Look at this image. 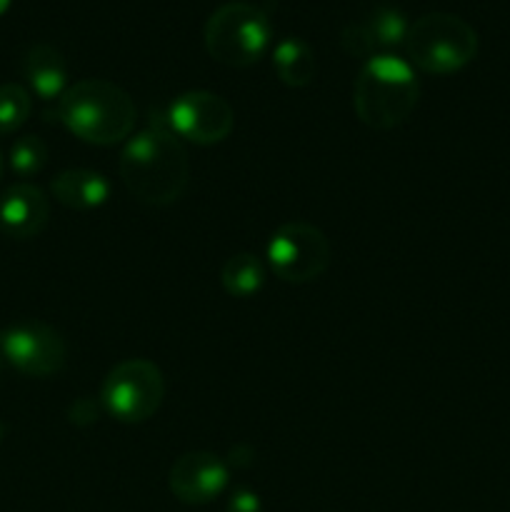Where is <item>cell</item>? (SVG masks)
<instances>
[{
    "label": "cell",
    "instance_id": "obj_2",
    "mask_svg": "<svg viewBox=\"0 0 510 512\" xmlns=\"http://www.w3.org/2000/svg\"><path fill=\"white\" fill-rule=\"evenodd\" d=\"M58 118L75 138L90 145H118L133 133L135 103L120 85L85 78L70 85L58 100Z\"/></svg>",
    "mask_w": 510,
    "mask_h": 512
},
{
    "label": "cell",
    "instance_id": "obj_7",
    "mask_svg": "<svg viewBox=\"0 0 510 512\" xmlns=\"http://www.w3.org/2000/svg\"><path fill=\"white\" fill-rule=\"evenodd\" d=\"M268 265L285 283H313L328 270L330 243L310 223H285L270 235Z\"/></svg>",
    "mask_w": 510,
    "mask_h": 512
},
{
    "label": "cell",
    "instance_id": "obj_5",
    "mask_svg": "<svg viewBox=\"0 0 510 512\" xmlns=\"http://www.w3.org/2000/svg\"><path fill=\"white\" fill-rule=\"evenodd\" d=\"M210 58L228 68H248L268 50L273 28L263 8L245 0H230L210 13L203 30Z\"/></svg>",
    "mask_w": 510,
    "mask_h": 512
},
{
    "label": "cell",
    "instance_id": "obj_12",
    "mask_svg": "<svg viewBox=\"0 0 510 512\" xmlns=\"http://www.w3.org/2000/svg\"><path fill=\"white\" fill-rule=\"evenodd\" d=\"M50 218V203L33 183H15L0 195V230L13 240H28L43 233Z\"/></svg>",
    "mask_w": 510,
    "mask_h": 512
},
{
    "label": "cell",
    "instance_id": "obj_4",
    "mask_svg": "<svg viewBox=\"0 0 510 512\" xmlns=\"http://www.w3.org/2000/svg\"><path fill=\"white\" fill-rule=\"evenodd\" d=\"M408 63L430 75L463 70L478 55V33L468 20L453 13H425L408 25Z\"/></svg>",
    "mask_w": 510,
    "mask_h": 512
},
{
    "label": "cell",
    "instance_id": "obj_21",
    "mask_svg": "<svg viewBox=\"0 0 510 512\" xmlns=\"http://www.w3.org/2000/svg\"><path fill=\"white\" fill-rule=\"evenodd\" d=\"M3 363H5V355H3V333H0V373H3Z\"/></svg>",
    "mask_w": 510,
    "mask_h": 512
},
{
    "label": "cell",
    "instance_id": "obj_13",
    "mask_svg": "<svg viewBox=\"0 0 510 512\" xmlns=\"http://www.w3.org/2000/svg\"><path fill=\"white\" fill-rule=\"evenodd\" d=\"M23 73L30 90L43 100H60L68 90V65L63 53L48 43L33 45L25 53Z\"/></svg>",
    "mask_w": 510,
    "mask_h": 512
},
{
    "label": "cell",
    "instance_id": "obj_8",
    "mask_svg": "<svg viewBox=\"0 0 510 512\" xmlns=\"http://www.w3.org/2000/svg\"><path fill=\"white\" fill-rule=\"evenodd\" d=\"M170 133L195 145L223 143L235 125V113L223 95L210 90H188L168 105L165 115Z\"/></svg>",
    "mask_w": 510,
    "mask_h": 512
},
{
    "label": "cell",
    "instance_id": "obj_6",
    "mask_svg": "<svg viewBox=\"0 0 510 512\" xmlns=\"http://www.w3.org/2000/svg\"><path fill=\"white\" fill-rule=\"evenodd\" d=\"M165 398L163 373L145 358H130L115 365L100 388V405L120 423H145L160 410Z\"/></svg>",
    "mask_w": 510,
    "mask_h": 512
},
{
    "label": "cell",
    "instance_id": "obj_14",
    "mask_svg": "<svg viewBox=\"0 0 510 512\" xmlns=\"http://www.w3.org/2000/svg\"><path fill=\"white\" fill-rule=\"evenodd\" d=\"M50 193L60 205L70 210H93L108 200L110 185L95 170L73 168L55 175L50 183Z\"/></svg>",
    "mask_w": 510,
    "mask_h": 512
},
{
    "label": "cell",
    "instance_id": "obj_20",
    "mask_svg": "<svg viewBox=\"0 0 510 512\" xmlns=\"http://www.w3.org/2000/svg\"><path fill=\"white\" fill-rule=\"evenodd\" d=\"M70 423L75 425H90L98 420V405L90 398H80L70 405Z\"/></svg>",
    "mask_w": 510,
    "mask_h": 512
},
{
    "label": "cell",
    "instance_id": "obj_16",
    "mask_svg": "<svg viewBox=\"0 0 510 512\" xmlns=\"http://www.w3.org/2000/svg\"><path fill=\"white\" fill-rule=\"evenodd\" d=\"M265 283V265L260 263L258 255L238 253L225 260L220 270V285L230 298H253L260 293Z\"/></svg>",
    "mask_w": 510,
    "mask_h": 512
},
{
    "label": "cell",
    "instance_id": "obj_22",
    "mask_svg": "<svg viewBox=\"0 0 510 512\" xmlns=\"http://www.w3.org/2000/svg\"><path fill=\"white\" fill-rule=\"evenodd\" d=\"M8 5H10V0H0V15H3L5 10H8Z\"/></svg>",
    "mask_w": 510,
    "mask_h": 512
},
{
    "label": "cell",
    "instance_id": "obj_10",
    "mask_svg": "<svg viewBox=\"0 0 510 512\" xmlns=\"http://www.w3.org/2000/svg\"><path fill=\"white\" fill-rule=\"evenodd\" d=\"M408 18L393 5H378L370 10L365 18L348 23L340 33V45L345 53L355 58H375V55H388L393 48L405 43L408 35Z\"/></svg>",
    "mask_w": 510,
    "mask_h": 512
},
{
    "label": "cell",
    "instance_id": "obj_23",
    "mask_svg": "<svg viewBox=\"0 0 510 512\" xmlns=\"http://www.w3.org/2000/svg\"><path fill=\"white\" fill-rule=\"evenodd\" d=\"M3 168H5V160H3V153H0V178H3Z\"/></svg>",
    "mask_w": 510,
    "mask_h": 512
},
{
    "label": "cell",
    "instance_id": "obj_9",
    "mask_svg": "<svg viewBox=\"0 0 510 512\" xmlns=\"http://www.w3.org/2000/svg\"><path fill=\"white\" fill-rule=\"evenodd\" d=\"M5 363L28 378H50L65 368L68 348L60 333L38 320H23L3 330Z\"/></svg>",
    "mask_w": 510,
    "mask_h": 512
},
{
    "label": "cell",
    "instance_id": "obj_3",
    "mask_svg": "<svg viewBox=\"0 0 510 512\" xmlns=\"http://www.w3.org/2000/svg\"><path fill=\"white\" fill-rule=\"evenodd\" d=\"M420 85L413 65L395 53L365 60L353 83V108L360 123L373 130H393L418 105Z\"/></svg>",
    "mask_w": 510,
    "mask_h": 512
},
{
    "label": "cell",
    "instance_id": "obj_19",
    "mask_svg": "<svg viewBox=\"0 0 510 512\" xmlns=\"http://www.w3.org/2000/svg\"><path fill=\"white\" fill-rule=\"evenodd\" d=\"M228 512H263V503H260L258 493H253L250 488H238L230 495Z\"/></svg>",
    "mask_w": 510,
    "mask_h": 512
},
{
    "label": "cell",
    "instance_id": "obj_24",
    "mask_svg": "<svg viewBox=\"0 0 510 512\" xmlns=\"http://www.w3.org/2000/svg\"><path fill=\"white\" fill-rule=\"evenodd\" d=\"M0 433H3V430H0Z\"/></svg>",
    "mask_w": 510,
    "mask_h": 512
},
{
    "label": "cell",
    "instance_id": "obj_18",
    "mask_svg": "<svg viewBox=\"0 0 510 512\" xmlns=\"http://www.w3.org/2000/svg\"><path fill=\"white\" fill-rule=\"evenodd\" d=\"M33 100L18 83L0 85V135H10L28 120Z\"/></svg>",
    "mask_w": 510,
    "mask_h": 512
},
{
    "label": "cell",
    "instance_id": "obj_11",
    "mask_svg": "<svg viewBox=\"0 0 510 512\" xmlns=\"http://www.w3.org/2000/svg\"><path fill=\"white\" fill-rule=\"evenodd\" d=\"M228 485V465L213 453H185L170 465L168 488L180 503L208 505Z\"/></svg>",
    "mask_w": 510,
    "mask_h": 512
},
{
    "label": "cell",
    "instance_id": "obj_15",
    "mask_svg": "<svg viewBox=\"0 0 510 512\" xmlns=\"http://www.w3.org/2000/svg\"><path fill=\"white\" fill-rule=\"evenodd\" d=\"M273 68L288 88H305L315 78L313 48L303 38H283L273 48Z\"/></svg>",
    "mask_w": 510,
    "mask_h": 512
},
{
    "label": "cell",
    "instance_id": "obj_17",
    "mask_svg": "<svg viewBox=\"0 0 510 512\" xmlns=\"http://www.w3.org/2000/svg\"><path fill=\"white\" fill-rule=\"evenodd\" d=\"M8 165L20 178H33L48 165V145L38 135H23L10 148Z\"/></svg>",
    "mask_w": 510,
    "mask_h": 512
},
{
    "label": "cell",
    "instance_id": "obj_1",
    "mask_svg": "<svg viewBox=\"0 0 510 512\" xmlns=\"http://www.w3.org/2000/svg\"><path fill=\"white\" fill-rule=\"evenodd\" d=\"M120 178L138 203L165 208L183 198L188 188V153L175 133L155 125L128 140L120 155Z\"/></svg>",
    "mask_w": 510,
    "mask_h": 512
}]
</instances>
